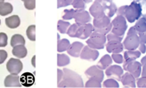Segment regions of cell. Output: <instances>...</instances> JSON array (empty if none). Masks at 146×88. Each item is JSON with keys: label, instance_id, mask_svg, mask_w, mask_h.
<instances>
[{"label": "cell", "instance_id": "cell-13", "mask_svg": "<svg viewBox=\"0 0 146 88\" xmlns=\"http://www.w3.org/2000/svg\"><path fill=\"white\" fill-rule=\"evenodd\" d=\"M89 11L90 14H91L94 18H98V17H101L106 15L105 12H104V8H103L101 4L96 1H95L93 3L91 7H90Z\"/></svg>", "mask_w": 146, "mask_h": 88}, {"label": "cell", "instance_id": "cell-33", "mask_svg": "<svg viewBox=\"0 0 146 88\" xmlns=\"http://www.w3.org/2000/svg\"><path fill=\"white\" fill-rule=\"evenodd\" d=\"M73 0H58V8L67 7L72 4Z\"/></svg>", "mask_w": 146, "mask_h": 88}, {"label": "cell", "instance_id": "cell-42", "mask_svg": "<svg viewBox=\"0 0 146 88\" xmlns=\"http://www.w3.org/2000/svg\"><path fill=\"white\" fill-rule=\"evenodd\" d=\"M21 1H24V0H21Z\"/></svg>", "mask_w": 146, "mask_h": 88}, {"label": "cell", "instance_id": "cell-12", "mask_svg": "<svg viewBox=\"0 0 146 88\" xmlns=\"http://www.w3.org/2000/svg\"><path fill=\"white\" fill-rule=\"evenodd\" d=\"M84 47V44L80 42H74L72 44H70L68 50H66L68 54L74 57H80V54L81 52L83 47Z\"/></svg>", "mask_w": 146, "mask_h": 88}, {"label": "cell", "instance_id": "cell-7", "mask_svg": "<svg viewBox=\"0 0 146 88\" xmlns=\"http://www.w3.org/2000/svg\"><path fill=\"white\" fill-rule=\"evenodd\" d=\"M98 2L101 3L104 8V12L108 17H112L116 12V6L113 2L112 0H95Z\"/></svg>", "mask_w": 146, "mask_h": 88}, {"label": "cell", "instance_id": "cell-35", "mask_svg": "<svg viewBox=\"0 0 146 88\" xmlns=\"http://www.w3.org/2000/svg\"><path fill=\"white\" fill-rule=\"evenodd\" d=\"M106 39L108 40V41H111V40H115V41L121 42L122 40V37H120L119 36H117L115 34L111 33V34H108L107 35Z\"/></svg>", "mask_w": 146, "mask_h": 88}, {"label": "cell", "instance_id": "cell-19", "mask_svg": "<svg viewBox=\"0 0 146 88\" xmlns=\"http://www.w3.org/2000/svg\"><path fill=\"white\" fill-rule=\"evenodd\" d=\"M112 62V58L110 57V55L106 54L104 57H101V59L99 60V62H98L96 66L98 68L101 69V70H106L107 67H108L110 65H111Z\"/></svg>", "mask_w": 146, "mask_h": 88}, {"label": "cell", "instance_id": "cell-37", "mask_svg": "<svg viewBox=\"0 0 146 88\" xmlns=\"http://www.w3.org/2000/svg\"><path fill=\"white\" fill-rule=\"evenodd\" d=\"M57 71H58V83L61 80H62L63 76H64V72H63V70H59V69H58Z\"/></svg>", "mask_w": 146, "mask_h": 88}, {"label": "cell", "instance_id": "cell-2", "mask_svg": "<svg viewBox=\"0 0 146 88\" xmlns=\"http://www.w3.org/2000/svg\"><path fill=\"white\" fill-rule=\"evenodd\" d=\"M106 42V37L105 34L93 32L90 35V38L86 41L87 44L91 48L94 50H102L104 48V44Z\"/></svg>", "mask_w": 146, "mask_h": 88}, {"label": "cell", "instance_id": "cell-4", "mask_svg": "<svg viewBox=\"0 0 146 88\" xmlns=\"http://www.w3.org/2000/svg\"><path fill=\"white\" fill-rule=\"evenodd\" d=\"M99 56V52L96 50L91 48L87 46L83 47L81 52L80 54V57L82 60H88V61H95Z\"/></svg>", "mask_w": 146, "mask_h": 88}, {"label": "cell", "instance_id": "cell-41", "mask_svg": "<svg viewBox=\"0 0 146 88\" xmlns=\"http://www.w3.org/2000/svg\"><path fill=\"white\" fill-rule=\"evenodd\" d=\"M0 24H1V20H0Z\"/></svg>", "mask_w": 146, "mask_h": 88}, {"label": "cell", "instance_id": "cell-29", "mask_svg": "<svg viewBox=\"0 0 146 88\" xmlns=\"http://www.w3.org/2000/svg\"><path fill=\"white\" fill-rule=\"evenodd\" d=\"M64 12V14L62 17L63 19L69 20L74 18V16L76 12V10L73 9H65Z\"/></svg>", "mask_w": 146, "mask_h": 88}, {"label": "cell", "instance_id": "cell-27", "mask_svg": "<svg viewBox=\"0 0 146 88\" xmlns=\"http://www.w3.org/2000/svg\"><path fill=\"white\" fill-rule=\"evenodd\" d=\"M78 27L79 26L77 24H73L72 25H70L66 32L67 34L71 37H76V34Z\"/></svg>", "mask_w": 146, "mask_h": 88}, {"label": "cell", "instance_id": "cell-17", "mask_svg": "<svg viewBox=\"0 0 146 88\" xmlns=\"http://www.w3.org/2000/svg\"><path fill=\"white\" fill-rule=\"evenodd\" d=\"M20 18L18 15H13L9 17H7L5 19V24L9 28L15 29L20 25Z\"/></svg>", "mask_w": 146, "mask_h": 88}, {"label": "cell", "instance_id": "cell-28", "mask_svg": "<svg viewBox=\"0 0 146 88\" xmlns=\"http://www.w3.org/2000/svg\"><path fill=\"white\" fill-rule=\"evenodd\" d=\"M71 4L76 10H84L85 9V3L84 0H73Z\"/></svg>", "mask_w": 146, "mask_h": 88}, {"label": "cell", "instance_id": "cell-16", "mask_svg": "<svg viewBox=\"0 0 146 88\" xmlns=\"http://www.w3.org/2000/svg\"><path fill=\"white\" fill-rule=\"evenodd\" d=\"M106 50L109 53H119L123 51V45L120 42L111 40L107 43Z\"/></svg>", "mask_w": 146, "mask_h": 88}, {"label": "cell", "instance_id": "cell-39", "mask_svg": "<svg viewBox=\"0 0 146 88\" xmlns=\"http://www.w3.org/2000/svg\"><path fill=\"white\" fill-rule=\"evenodd\" d=\"M93 0H84V3H90V2H91Z\"/></svg>", "mask_w": 146, "mask_h": 88}, {"label": "cell", "instance_id": "cell-23", "mask_svg": "<svg viewBox=\"0 0 146 88\" xmlns=\"http://www.w3.org/2000/svg\"><path fill=\"white\" fill-rule=\"evenodd\" d=\"M70 46V42L67 39H62L58 41V46H57V50L58 52L66 51L68 47Z\"/></svg>", "mask_w": 146, "mask_h": 88}, {"label": "cell", "instance_id": "cell-8", "mask_svg": "<svg viewBox=\"0 0 146 88\" xmlns=\"http://www.w3.org/2000/svg\"><path fill=\"white\" fill-rule=\"evenodd\" d=\"M93 32H94L93 25L89 23H87V24L78 27L76 34V37L81 39V40H85V39L90 37Z\"/></svg>", "mask_w": 146, "mask_h": 88}, {"label": "cell", "instance_id": "cell-11", "mask_svg": "<svg viewBox=\"0 0 146 88\" xmlns=\"http://www.w3.org/2000/svg\"><path fill=\"white\" fill-rule=\"evenodd\" d=\"M110 24H111V20L108 16L104 15L103 17H98V18H94V31L106 28Z\"/></svg>", "mask_w": 146, "mask_h": 88}, {"label": "cell", "instance_id": "cell-22", "mask_svg": "<svg viewBox=\"0 0 146 88\" xmlns=\"http://www.w3.org/2000/svg\"><path fill=\"white\" fill-rule=\"evenodd\" d=\"M19 44H25V40L24 37L21 36V34H14L12 36L11 39V46L12 47L15 46L19 45Z\"/></svg>", "mask_w": 146, "mask_h": 88}, {"label": "cell", "instance_id": "cell-25", "mask_svg": "<svg viewBox=\"0 0 146 88\" xmlns=\"http://www.w3.org/2000/svg\"><path fill=\"white\" fill-rule=\"evenodd\" d=\"M27 36L31 41L36 40V26L30 25L27 30Z\"/></svg>", "mask_w": 146, "mask_h": 88}, {"label": "cell", "instance_id": "cell-31", "mask_svg": "<svg viewBox=\"0 0 146 88\" xmlns=\"http://www.w3.org/2000/svg\"><path fill=\"white\" fill-rule=\"evenodd\" d=\"M24 7L29 10H33L36 7V0H24Z\"/></svg>", "mask_w": 146, "mask_h": 88}, {"label": "cell", "instance_id": "cell-24", "mask_svg": "<svg viewBox=\"0 0 146 88\" xmlns=\"http://www.w3.org/2000/svg\"><path fill=\"white\" fill-rule=\"evenodd\" d=\"M71 25L69 22L68 21H65L64 20H59L58 21V26H57V28H58V32L61 34H65L66 33L67 30H68V27Z\"/></svg>", "mask_w": 146, "mask_h": 88}, {"label": "cell", "instance_id": "cell-14", "mask_svg": "<svg viewBox=\"0 0 146 88\" xmlns=\"http://www.w3.org/2000/svg\"><path fill=\"white\" fill-rule=\"evenodd\" d=\"M20 83L24 87H31L35 83V77L31 73H24L19 77Z\"/></svg>", "mask_w": 146, "mask_h": 88}, {"label": "cell", "instance_id": "cell-26", "mask_svg": "<svg viewBox=\"0 0 146 88\" xmlns=\"http://www.w3.org/2000/svg\"><path fill=\"white\" fill-rule=\"evenodd\" d=\"M89 80L85 85L86 87H101V82L96 78H88Z\"/></svg>", "mask_w": 146, "mask_h": 88}, {"label": "cell", "instance_id": "cell-15", "mask_svg": "<svg viewBox=\"0 0 146 88\" xmlns=\"http://www.w3.org/2000/svg\"><path fill=\"white\" fill-rule=\"evenodd\" d=\"M4 86L5 87H21L19 77L18 75H9L6 77L4 80Z\"/></svg>", "mask_w": 146, "mask_h": 88}, {"label": "cell", "instance_id": "cell-32", "mask_svg": "<svg viewBox=\"0 0 146 88\" xmlns=\"http://www.w3.org/2000/svg\"><path fill=\"white\" fill-rule=\"evenodd\" d=\"M8 37L7 34L4 32H0V47H4L7 45Z\"/></svg>", "mask_w": 146, "mask_h": 88}, {"label": "cell", "instance_id": "cell-1", "mask_svg": "<svg viewBox=\"0 0 146 88\" xmlns=\"http://www.w3.org/2000/svg\"><path fill=\"white\" fill-rule=\"evenodd\" d=\"M64 76L59 83L58 87H83L84 83L81 76L69 69H64Z\"/></svg>", "mask_w": 146, "mask_h": 88}, {"label": "cell", "instance_id": "cell-5", "mask_svg": "<svg viewBox=\"0 0 146 88\" xmlns=\"http://www.w3.org/2000/svg\"><path fill=\"white\" fill-rule=\"evenodd\" d=\"M7 69L10 74L19 75L23 69V64L20 60L10 58L7 63Z\"/></svg>", "mask_w": 146, "mask_h": 88}, {"label": "cell", "instance_id": "cell-9", "mask_svg": "<svg viewBox=\"0 0 146 88\" xmlns=\"http://www.w3.org/2000/svg\"><path fill=\"white\" fill-rule=\"evenodd\" d=\"M85 75L88 78H96L100 82H102L104 80V74L102 70L98 68L97 66H92L89 67L85 72Z\"/></svg>", "mask_w": 146, "mask_h": 88}, {"label": "cell", "instance_id": "cell-40", "mask_svg": "<svg viewBox=\"0 0 146 88\" xmlns=\"http://www.w3.org/2000/svg\"><path fill=\"white\" fill-rule=\"evenodd\" d=\"M4 1V0H0V4H1V3H3Z\"/></svg>", "mask_w": 146, "mask_h": 88}, {"label": "cell", "instance_id": "cell-21", "mask_svg": "<svg viewBox=\"0 0 146 88\" xmlns=\"http://www.w3.org/2000/svg\"><path fill=\"white\" fill-rule=\"evenodd\" d=\"M70 63V58L65 54H58L57 55V65L64 67Z\"/></svg>", "mask_w": 146, "mask_h": 88}, {"label": "cell", "instance_id": "cell-3", "mask_svg": "<svg viewBox=\"0 0 146 88\" xmlns=\"http://www.w3.org/2000/svg\"><path fill=\"white\" fill-rule=\"evenodd\" d=\"M112 24L113 28L111 29V32L113 34L117 36H122L125 32L126 29V24H125V19L122 16H118L115 17L113 21Z\"/></svg>", "mask_w": 146, "mask_h": 88}, {"label": "cell", "instance_id": "cell-20", "mask_svg": "<svg viewBox=\"0 0 146 88\" xmlns=\"http://www.w3.org/2000/svg\"><path fill=\"white\" fill-rule=\"evenodd\" d=\"M13 11V6L10 3L3 2L0 4V15L6 16L11 14Z\"/></svg>", "mask_w": 146, "mask_h": 88}, {"label": "cell", "instance_id": "cell-10", "mask_svg": "<svg viewBox=\"0 0 146 88\" xmlns=\"http://www.w3.org/2000/svg\"><path fill=\"white\" fill-rule=\"evenodd\" d=\"M123 74V70L120 66L110 65L106 69V75L107 77L113 78L114 80H121V77Z\"/></svg>", "mask_w": 146, "mask_h": 88}, {"label": "cell", "instance_id": "cell-30", "mask_svg": "<svg viewBox=\"0 0 146 88\" xmlns=\"http://www.w3.org/2000/svg\"><path fill=\"white\" fill-rule=\"evenodd\" d=\"M104 87H118L119 85L114 79H108L104 83Z\"/></svg>", "mask_w": 146, "mask_h": 88}, {"label": "cell", "instance_id": "cell-36", "mask_svg": "<svg viewBox=\"0 0 146 88\" xmlns=\"http://www.w3.org/2000/svg\"><path fill=\"white\" fill-rule=\"evenodd\" d=\"M7 52L4 50H0V64L4 62L7 58Z\"/></svg>", "mask_w": 146, "mask_h": 88}, {"label": "cell", "instance_id": "cell-38", "mask_svg": "<svg viewBox=\"0 0 146 88\" xmlns=\"http://www.w3.org/2000/svg\"><path fill=\"white\" fill-rule=\"evenodd\" d=\"M35 60H36V56H34V57H32V60H31V64H32L33 67H36Z\"/></svg>", "mask_w": 146, "mask_h": 88}, {"label": "cell", "instance_id": "cell-18", "mask_svg": "<svg viewBox=\"0 0 146 88\" xmlns=\"http://www.w3.org/2000/svg\"><path fill=\"white\" fill-rule=\"evenodd\" d=\"M12 54L18 58H24L27 55V49L23 44H19L14 47Z\"/></svg>", "mask_w": 146, "mask_h": 88}, {"label": "cell", "instance_id": "cell-6", "mask_svg": "<svg viewBox=\"0 0 146 88\" xmlns=\"http://www.w3.org/2000/svg\"><path fill=\"white\" fill-rule=\"evenodd\" d=\"M74 18L75 19L76 24H78V26L87 24L91 20L90 14L85 10H76Z\"/></svg>", "mask_w": 146, "mask_h": 88}, {"label": "cell", "instance_id": "cell-34", "mask_svg": "<svg viewBox=\"0 0 146 88\" xmlns=\"http://www.w3.org/2000/svg\"><path fill=\"white\" fill-rule=\"evenodd\" d=\"M111 58L113 60V61L115 62L118 63V64H121L123 62V57L121 54H118V53H113L112 57Z\"/></svg>", "mask_w": 146, "mask_h": 88}]
</instances>
